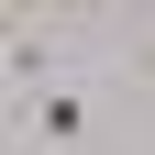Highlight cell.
I'll return each instance as SVG.
<instances>
[{"label": "cell", "mask_w": 155, "mask_h": 155, "mask_svg": "<svg viewBox=\"0 0 155 155\" xmlns=\"http://www.w3.org/2000/svg\"><path fill=\"white\" fill-rule=\"evenodd\" d=\"M33 133H45V144H78V133H89V111H78L67 89H33Z\"/></svg>", "instance_id": "1"}, {"label": "cell", "mask_w": 155, "mask_h": 155, "mask_svg": "<svg viewBox=\"0 0 155 155\" xmlns=\"http://www.w3.org/2000/svg\"><path fill=\"white\" fill-rule=\"evenodd\" d=\"M11 11H33V0H11Z\"/></svg>", "instance_id": "2"}]
</instances>
